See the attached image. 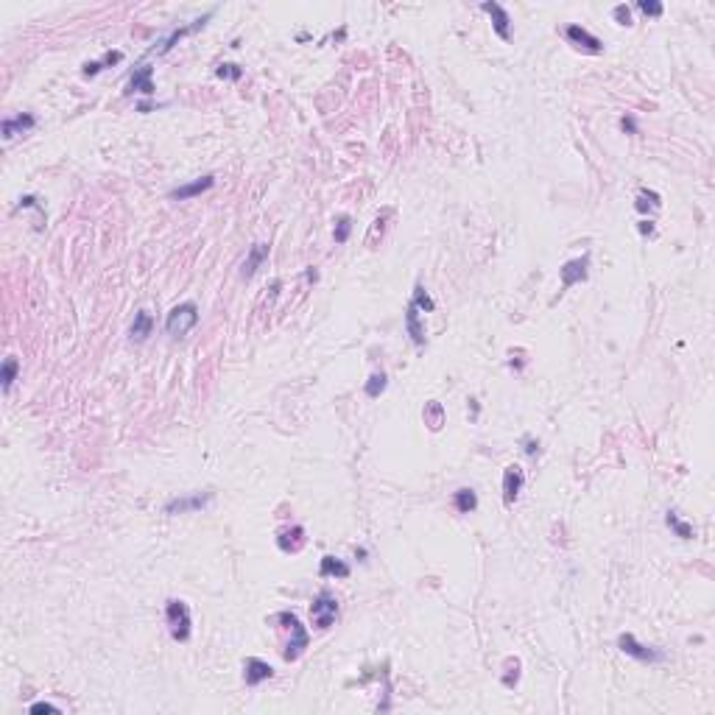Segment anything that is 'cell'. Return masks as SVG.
I'll use <instances>...</instances> for the list:
<instances>
[{
    "instance_id": "obj_31",
    "label": "cell",
    "mask_w": 715,
    "mask_h": 715,
    "mask_svg": "<svg viewBox=\"0 0 715 715\" xmlns=\"http://www.w3.org/2000/svg\"><path fill=\"white\" fill-rule=\"evenodd\" d=\"M612 17H615V20H618V26H623V29H629V26H632V9H629L626 3L615 6V9H612Z\"/></svg>"
},
{
    "instance_id": "obj_3",
    "label": "cell",
    "mask_w": 715,
    "mask_h": 715,
    "mask_svg": "<svg viewBox=\"0 0 715 715\" xmlns=\"http://www.w3.org/2000/svg\"><path fill=\"white\" fill-rule=\"evenodd\" d=\"M274 620H277V623H285V626L291 629V640L285 643V651H282V657H285L288 662L299 659V657L305 654V648L310 645V634H307V629L302 626V620H299L294 612H280Z\"/></svg>"
},
{
    "instance_id": "obj_18",
    "label": "cell",
    "mask_w": 715,
    "mask_h": 715,
    "mask_svg": "<svg viewBox=\"0 0 715 715\" xmlns=\"http://www.w3.org/2000/svg\"><path fill=\"white\" fill-rule=\"evenodd\" d=\"M151 332H154V316H151L148 310H137V313H134V321H131V327H129V338L137 341V344H143Z\"/></svg>"
},
{
    "instance_id": "obj_16",
    "label": "cell",
    "mask_w": 715,
    "mask_h": 715,
    "mask_svg": "<svg viewBox=\"0 0 715 715\" xmlns=\"http://www.w3.org/2000/svg\"><path fill=\"white\" fill-rule=\"evenodd\" d=\"M266 260H268V246H266V243H255V246L249 249L246 260H243L241 277H243V280H252V277L257 274V268H260V266H263Z\"/></svg>"
},
{
    "instance_id": "obj_6",
    "label": "cell",
    "mask_w": 715,
    "mask_h": 715,
    "mask_svg": "<svg viewBox=\"0 0 715 715\" xmlns=\"http://www.w3.org/2000/svg\"><path fill=\"white\" fill-rule=\"evenodd\" d=\"M216 492H191V495H182V497H173L165 503V514H191V511H202L213 503Z\"/></svg>"
},
{
    "instance_id": "obj_13",
    "label": "cell",
    "mask_w": 715,
    "mask_h": 715,
    "mask_svg": "<svg viewBox=\"0 0 715 715\" xmlns=\"http://www.w3.org/2000/svg\"><path fill=\"white\" fill-rule=\"evenodd\" d=\"M305 543H307V536H305V528H302V525H291V528H285V531L277 533V548H280L282 554H299V551L305 548Z\"/></svg>"
},
{
    "instance_id": "obj_7",
    "label": "cell",
    "mask_w": 715,
    "mask_h": 715,
    "mask_svg": "<svg viewBox=\"0 0 715 715\" xmlns=\"http://www.w3.org/2000/svg\"><path fill=\"white\" fill-rule=\"evenodd\" d=\"M559 277H562V288H573L579 282H584L590 277V255H581L576 260H568L562 268H559Z\"/></svg>"
},
{
    "instance_id": "obj_37",
    "label": "cell",
    "mask_w": 715,
    "mask_h": 715,
    "mask_svg": "<svg viewBox=\"0 0 715 715\" xmlns=\"http://www.w3.org/2000/svg\"><path fill=\"white\" fill-rule=\"evenodd\" d=\"M355 556L361 559V562H367V548H358V551H355Z\"/></svg>"
},
{
    "instance_id": "obj_34",
    "label": "cell",
    "mask_w": 715,
    "mask_h": 715,
    "mask_svg": "<svg viewBox=\"0 0 715 715\" xmlns=\"http://www.w3.org/2000/svg\"><path fill=\"white\" fill-rule=\"evenodd\" d=\"M522 444H525V453H528V456H531V458H533V456H536V453H540V442H533V439H525V442H522Z\"/></svg>"
},
{
    "instance_id": "obj_4",
    "label": "cell",
    "mask_w": 715,
    "mask_h": 715,
    "mask_svg": "<svg viewBox=\"0 0 715 715\" xmlns=\"http://www.w3.org/2000/svg\"><path fill=\"white\" fill-rule=\"evenodd\" d=\"M618 648L626 654V657H632V659H637V662H643V665H659V662H665L668 659V654L662 651V648H657V645H645V643H640L634 634H620L618 637Z\"/></svg>"
},
{
    "instance_id": "obj_26",
    "label": "cell",
    "mask_w": 715,
    "mask_h": 715,
    "mask_svg": "<svg viewBox=\"0 0 715 715\" xmlns=\"http://www.w3.org/2000/svg\"><path fill=\"white\" fill-rule=\"evenodd\" d=\"M659 204H662V202H659V196H657L654 191H640L634 207H637L640 213H645V210H659Z\"/></svg>"
},
{
    "instance_id": "obj_30",
    "label": "cell",
    "mask_w": 715,
    "mask_h": 715,
    "mask_svg": "<svg viewBox=\"0 0 715 715\" xmlns=\"http://www.w3.org/2000/svg\"><path fill=\"white\" fill-rule=\"evenodd\" d=\"M637 9L645 15V17H662L665 6L662 3H654V0H637Z\"/></svg>"
},
{
    "instance_id": "obj_35",
    "label": "cell",
    "mask_w": 715,
    "mask_h": 715,
    "mask_svg": "<svg viewBox=\"0 0 715 715\" xmlns=\"http://www.w3.org/2000/svg\"><path fill=\"white\" fill-rule=\"evenodd\" d=\"M637 230H640V235H654V221H640Z\"/></svg>"
},
{
    "instance_id": "obj_23",
    "label": "cell",
    "mask_w": 715,
    "mask_h": 715,
    "mask_svg": "<svg viewBox=\"0 0 715 715\" xmlns=\"http://www.w3.org/2000/svg\"><path fill=\"white\" fill-rule=\"evenodd\" d=\"M665 525L679 536V540H693V533H696V531H693V525H690V522H684L676 511H668V514H665Z\"/></svg>"
},
{
    "instance_id": "obj_19",
    "label": "cell",
    "mask_w": 715,
    "mask_h": 715,
    "mask_svg": "<svg viewBox=\"0 0 715 715\" xmlns=\"http://www.w3.org/2000/svg\"><path fill=\"white\" fill-rule=\"evenodd\" d=\"M422 419H425V425H428L433 433H439V431L444 428V422H447L444 405H442L439 400H428V403H425V408H422Z\"/></svg>"
},
{
    "instance_id": "obj_11",
    "label": "cell",
    "mask_w": 715,
    "mask_h": 715,
    "mask_svg": "<svg viewBox=\"0 0 715 715\" xmlns=\"http://www.w3.org/2000/svg\"><path fill=\"white\" fill-rule=\"evenodd\" d=\"M213 185H216V176H213V173H207V176L196 179V182H191V185L173 188V191L168 193V199H170V202H188V199H193V196H202V193H207Z\"/></svg>"
},
{
    "instance_id": "obj_12",
    "label": "cell",
    "mask_w": 715,
    "mask_h": 715,
    "mask_svg": "<svg viewBox=\"0 0 715 715\" xmlns=\"http://www.w3.org/2000/svg\"><path fill=\"white\" fill-rule=\"evenodd\" d=\"M34 126H37V118L31 112H20V115L6 118L3 123H0V134H3V140H15L17 134H29Z\"/></svg>"
},
{
    "instance_id": "obj_14",
    "label": "cell",
    "mask_w": 715,
    "mask_h": 715,
    "mask_svg": "<svg viewBox=\"0 0 715 715\" xmlns=\"http://www.w3.org/2000/svg\"><path fill=\"white\" fill-rule=\"evenodd\" d=\"M126 93H143V95H154L156 87H154V67L151 65H140L134 67L129 84H126Z\"/></svg>"
},
{
    "instance_id": "obj_2",
    "label": "cell",
    "mask_w": 715,
    "mask_h": 715,
    "mask_svg": "<svg viewBox=\"0 0 715 715\" xmlns=\"http://www.w3.org/2000/svg\"><path fill=\"white\" fill-rule=\"evenodd\" d=\"M196 324H199V305L196 302H182V305L170 307V313L165 316V332L170 338H185Z\"/></svg>"
},
{
    "instance_id": "obj_25",
    "label": "cell",
    "mask_w": 715,
    "mask_h": 715,
    "mask_svg": "<svg viewBox=\"0 0 715 715\" xmlns=\"http://www.w3.org/2000/svg\"><path fill=\"white\" fill-rule=\"evenodd\" d=\"M386 386H389V378H386V372H375L369 380H367V397H380L383 392H386Z\"/></svg>"
},
{
    "instance_id": "obj_29",
    "label": "cell",
    "mask_w": 715,
    "mask_h": 715,
    "mask_svg": "<svg viewBox=\"0 0 715 715\" xmlns=\"http://www.w3.org/2000/svg\"><path fill=\"white\" fill-rule=\"evenodd\" d=\"M216 76H218V79H227V81H241V79H243V70H241L238 65H232V62H224V65L216 67Z\"/></svg>"
},
{
    "instance_id": "obj_17",
    "label": "cell",
    "mask_w": 715,
    "mask_h": 715,
    "mask_svg": "<svg viewBox=\"0 0 715 715\" xmlns=\"http://www.w3.org/2000/svg\"><path fill=\"white\" fill-rule=\"evenodd\" d=\"M419 313H422V310H419L414 302H408V307H405V330H408V335H411V341H414L417 346H425V327H422Z\"/></svg>"
},
{
    "instance_id": "obj_10",
    "label": "cell",
    "mask_w": 715,
    "mask_h": 715,
    "mask_svg": "<svg viewBox=\"0 0 715 715\" xmlns=\"http://www.w3.org/2000/svg\"><path fill=\"white\" fill-rule=\"evenodd\" d=\"M481 9L492 17V29H495V34H497L503 42H508V40H511V17H508V12H506L500 3H492V0L481 3Z\"/></svg>"
},
{
    "instance_id": "obj_24",
    "label": "cell",
    "mask_w": 715,
    "mask_h": 715,
    "mask_svg": "<svg viewBox=\"0 0 715 715\" xmlns=\"http://www.w3.org/2000/svg\"><path fill=\"white\" fill-rule=\"evenodd\" d=\"M422 313H433L436 310V302H433V296L425 291V285H417L414 288V299H411Z\"/></svg>"
},
{
    "instance_id": "obj_36",
    "label": "cell",
    "mask_w": 715,
    "mask_h": 715,
    "mask_svg": "<svg viewBox=\"0 0 715 715\" xmlns=\"http://www.w3.org/2000/svg\"><path fill=\"white\" fill-rule=\"evenodd\" d=\"M305 277H307V282H316V280H319V271H316V268H307Z\"/></svg>"
},
{
    "instance_id": "obj_15",
    "label": "cell",
    "mask_w": 715,
    "mask_h": 715,
    "mask_svg": "<svg viewBox=\"0 0 715 715\" xmlns=\"http://www.w3.org/2000/svg\"><path fill=\"white\" fill-rule=\"evenodd\" d=\"M271 676H274V668H271L266 659L249 657V659L243 662V679H246L249 687H257L260 682H266V679H271Z\"/></svg>"
},
{
    "instance_id": "obj_1",
    "label": "cell",
    "mask_w": 715,
    "mask_h": 715,
    "mask_svg": "<svg viewBox=\"0 0 715 715\" xmlns=\"http://www.w3.org/2000/svg\"><path fill=\"white\" fill-rule=\"evenodd\" d=\"M165 620H168V632L176 643H188L191 632H193V620H191V606L179 598H170L165 604Z\"/></svg>"
},
{
    "instance_id": "obj_22",
    "label": "cell",
    "mask_w": 715,
    "mask_h": 715,
    "mask_svg": "<svg viewBox=\"0 0 715 715\" xmlns=\"http://www.w3.org/2000/svg\"><path fill=\"white\" fill-rule=\"evenodd\" d=\"M17 372H20V361H17V358H6L3 367H0V386H3L6 394L12 392V386L17 380Z\"/></svg>"
},
{
    "instance_id": "obj_27",
    "label": "cell",
    "mask_w": 715,
    "mask_h": 715,
    "mask_svg": "<svg viewBox=\"0 0 715 715\" xmlns=\"http://www.w3.org/2000/svg\"><path fill=\"white\" fill-rule=\"evenodd\" d=\"M349 232H352V218H349V216H338L335 230H332L335 243H346V241H349Z\"/></svg>"
},
{
    "instance_id": "obj_32",
    "label": "cell",
    "mask_w": 715,
    "mask_h": 715,
    "mask_svg": "<svg viewBox=\"0 0 715 715\" xmlns=\"http://www.w3.org/2000/svg\"><path fill=\"white\" fill-rule=\"evenodd\" d=\"M29 712H62V709L54 707V704H48V701H37V704L29 707Z\"/></svg>"
},
{
    "instance_id": "obj_20",
    "label": "cell",
    "mask_w": 715,
    "mask_h": 715,
    "mask_svg": "<svg viewBox=\"0 0 715 715\" xmlns=\"http://www.w3.org/2000/svg\"><path fill=\"white\" fill-rule=\"evenodd\" d=\"M349 573H352V568L346 562L335 559V556H324L321 565H319V576L321 579H349Z\"/></svg>"
},
{
    "instance_id": "obj_8",
    "label": "cell",
    "mask_w": 715,
    "mask_h": 715,
    "mask_svg": "<svg viewBox=\"0 0 715 715\" xmlns=\"http://www.w3.org/2000/svg\"><path fill=\"white\" fill-rule=\"evenodd\" d=\"M522 486H525V472H522V467L508 464V467L503 469V503H506V506H514L517 497H520V492H522Z\"/></svg>"
},
{
    "instance_id": "obj_9",
    "label": "cell",
    "mask_w": 715,
    "mask_h": 715,
    "mask_svg": "<svg viewBox=\"0 0 715 715\" xmlns=\"http://www.w3.org/2000/svg\"><path fill=\"white\" fill-rule=\"evenodd\" d=\"M565 37H568V42L570 45H576V48H581V51H587V54H601L604 51V42L595 37V34H590L584 26H568L565 29Z\"/></svg>"
},
{
    "instance_id": "obj_21",
    "label": "cell",
    "mask_w": 715,
    "mask_h": 715,
    "mask_svg": "<svg viewBox=\"0 0 715 715\" xmlns=\"http://www.w3.org/2000/svg\"><path fill=\"white\" fill-rule=\"evenodd\" d=\"M453 506L458 514H472L478 508V492L469 489V486H461L456 495H453Z\"/></svg>"
},
{
    "instance_id": "obj_33",
    "label": "cell",
    "mask_w": 715,
    "mask_h": 715,
    "mask_svg": "<svg viewBox=\"0 0 715 715\" xmlns=\"http://www.w3.org/2000/svg\"><path fill=\"white\" fill-rule=\"evenodd\" d=\"M620 129L626 131V134H637V123H634V118H620Z\"/></svg>"
},
{
    "instance_id": "obj_28",
    "label": "cell",
    "mask_w": 715,
    "mask_h": 715,
    "mask_svg": "<svg viewBox=\"0 0 715 715\" xmlns=\"http://www.w3.org/2000/svg\"><path fill=\"white\" fill-rule=\"evenodd\" d=\"M517 682H520V659H517V657H508V659H506L503 684H506V687H514Z\"/></svg>"
},
{
    "instance_id": "obj_5",
    "label": "cell",
    "mask_w": 715,
    "mask_h": 715,
    "mask_svg": "<svg viewBox=\"0 0 715 715\" xmlns=\"http://www.w3.org/2000/svg\"><path fill=\"white\" fill-rule=\"evenodd\" d=\"M335 618H338V601L330 590H321L310 604V620L319 632H327L335 623Z\"/></svg>"
}]
</instances>
